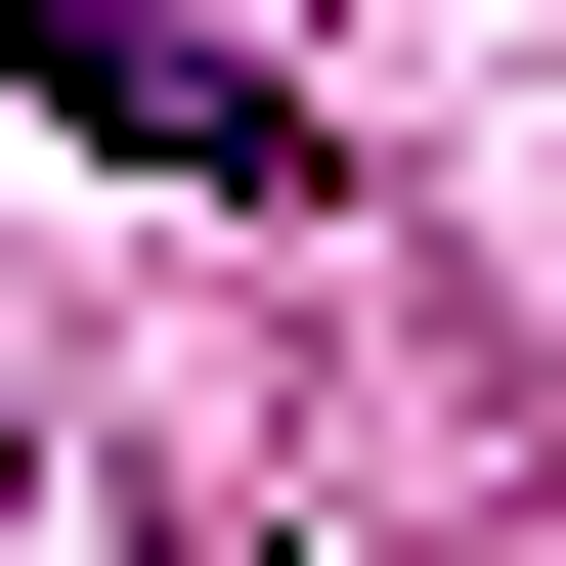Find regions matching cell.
I'll list each match as a JSON object with an SVG mask.
<instances>
[{"mask_svg": "<svg viewBox=\"0 0 566 566\" xmlns=\"http://www.w3.org/2000/svg\"><path fill=\"white\" fill-rule=\"evenodd\" d=\"M0 87H44L87 175H349V132H305L262 44H175V0H0Z\"/></svg>", "mask_w": 566, "mask_h": 566, "instance_id": "1", "label": "cell"}]
</instances>
